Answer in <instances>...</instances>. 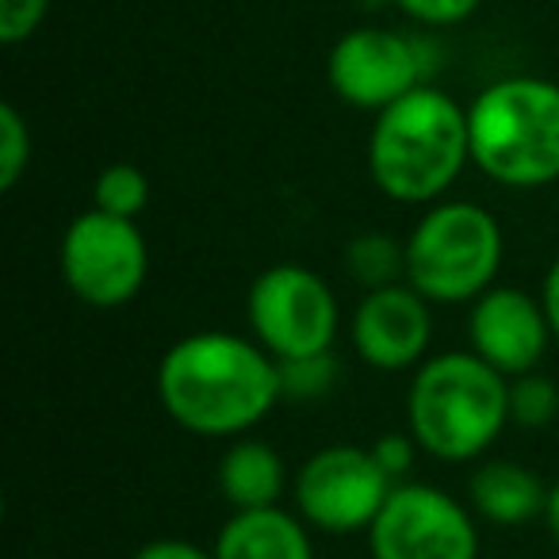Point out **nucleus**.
Returning a JSON list of instances; mask_svg holds the SVG:
<instances>
[{"instance_id": "obj_1", "label": "nucleus", "mask_w": 559, "mask_h": 559, "mask_svg": "<svg viewBox=\"0 0 559 559\" xmlns=\"http://www.w3.org/2000/svg\"><path fill=\"white\" fill-rule=\"evenodd\" d=\"M284 395L280 360L261 342L223 330L188 334L157 365V399L195 437H241Z\"/></svg>"}, {"instance_id": "obj_2", "label": "nucleus", "mask_w": 559, "mask_h": 559, "mask_svg": "<svg viewBox=\"0 0 559 559\" xmlns=\"http://www.w3.org/2000/svg\"><path fill=\"white\" fill-rule=\"evenodd\" d=\"M467 162V111L426 85L388 104L368 139V173L395 203H433L449 192Z\"/></svg>"}, {"instance_id": "obj_3", "label": "nucleus", "mask_w": 559, "mask_h": 559, "mask_svg": "<svg viewBox=\"0 0 559 559\" xmlns=\"http://www.w3.org/2000/svg\"><path fill=\"white\" fill-rule=\"evenodd\" d=\"M406 421L429 456L475 460L510 421V380L479 353L429 357L406 395Z\"/></svg>"}, {"instance_id": "obj_4", "label": "nucleus", "mask_w": 559, "mask_h": 559, "mask_svg": "<svg viewBox=\"0 0 559 559\" xmlns=\"http://www.w3.org/2000/svg\"><path fill=\"white\" fill-rule=\"evenodd\" d=\"M472 162L506 188L559 180V85L510 78L483 88L467 108Z\"/></svg>"}, {"instance_id": "obj_5", "label": "nucleus", "mask_w": 559, "mask_h": 559, "mask_svg": "<svg viewBox=\"0 0 559 559\" xmlns=\"http://www.w3.org/2000/svg\"><path fill=\"white\" fill-rule=\"evenodd\" d=\"M498 269L502 226L479 203H433L406 238V284L429 304H475Z\"/></svg>"}, {"instance_id": "obj_6", "label": "nucleus", "mask_w": 559, "mask_h": 559, "mask_svg": "<svg viewBox=\"0 0 559 559\" xmlns=\"http://www.w3.org/2000/svg\"><path fill=\"white\" fill-rule=\"evenodd\" d=\"M253 337L276 360L322 357L337 337V296L304 264H272L246 299Z\"/></svg>"}, {"instance_id": "obj_7", "label": "nucleus", "mask_w": 559, "mask_h": 559, "mask_svg": "<svg viewBox=\"0 0 559 559\" xmlns=\"http://www.w3.org/2000/svg\"><path fill=\"white\" fill-rule=\"evenodd\" d=\"M58 269L66 288L88 307H123L146 284L150 249L134 218H119L108 211H85L62 234Z\"/></svg>"}, {"instance_id": "obj_8", "label": "nucleus", "mask_w": 559, "mask_h": 559, "mask_svg": "<svg viewBox=\"0 0 559 559\" xmlns=\"http://www.w3.org/2000/svg\"><path fill=\"white\" fill-rule=\"evenodd\" d=\"M372 559H479V533L464 506L441 487L395 483L368 525Z\"/></svg>"}, {"instance_id": "obj_9", "label": "nucleus", "mask_w": 559, "mask_h": 559, "mask_svg": "<svg viewBox=\"0 0 559 559\" xmlns=\"http://www.w3.org/2000/svg\"><path fill=\"white\" fill-rule=\"evenodd\" d=\"M395 479L376 464L372 449L330 444L296 472V510L322 533H360L376 521Z\"/></svg>"}, {"instance_id": "obj_10", "label": "nucleus", "mask_w": 559, "mask_h": 559, "mask_svg": "<svg viewBox=\"0 0 559 559\" xmlns=\"http://www.w3.org/2000/svg\"><path fill=\"white\" fill-rule=\"evenodd\" d=\"M421 55L411 39L395 32L360 27L337 39L330 50V85L353 108L383 111L418 88Z\"/></svg>"}, {"instance_id": "obj_11", "label": "nucleus", "mask_w": 559, "mask_h": 559, "mask_svg": "<svg viewBox=\"0 0 559 559\" xmlns=\"http://www.w3.org/2000/svg\"><path fill=\"white\" fill-rule=\"evenodd\" d=\"M429 342H433V314L418 288L403 280L365 292L353 314V349L365 365L380 372H403L426 357Z\"/></svg>"}, {"instance_id": "obj_12", "label": "nucleus", "mask_w": 559, "mask_h": 559, "mask_svg": "<svg viewBox=\"0 0 559 559\" xmlns=\"http://www.w3.org/2000/svg\"><path fill=\"white\" fill-rule=\"evenodd\" d=\"M467 342H472V353H479L506 380L525 376L548 353L551 342L548 311L521 288H487L472 304Z\"/></svg>"}, {"instance_id": "obj_13", "label": "nucleus", "mask_w": 559, "mask_h": 559, "mask_svg": "<svg viewBox=\"0 0 559 559\" xmlns=\"http://www.w3.org/2000/svg\"><path fill=\"white\" fill-rule=\"evenodd\" d=\"M215 559H314L304 521L280 506L234 510L215 540Z\"/></svg>"}, {"instance_id": "obj_14", "label": "nucleus", "mask_w": 559, "mask_h": 559, "mask_svg": "<svg viewBox=\"0 0 559 559\" xmlns=\"http://www.w3.org/2000/svg\"><path fill=\"white\" fill-rule=\"evenodd\" d=\"M218 490L234 510H264L284 495V460L264 441H234L218 460Z\"/></svg>"}, {"instance_id": "obj_15", "label": "nucleus", "mask_w": 559, "mask_h": 559, "mask_svg": "<svg viewBox=\"0 0 559 559\" xmlns=\"http://www.w3.org/2000/svg\"><path fill=\"white\" fill-rule=\"evenodd\" d=\"M472 502L495 525H521L548 506L540 475L510 460H490L472 475Z\"/></svg>"}, {"instance_id": "obj_16", "label": "nucleus", "mask_w": 559, "mask_h": 559, "mask_svg": "<svg viewBox=\"0 0 559 559\" xmlns=\"http://www.w3.org/2000/svg\"><path fill=\"white\" fill-rule=\"evenodd\" d=\"M345 264H349V276L357 284L372 288H388V284H403L406 280V246H399L388 234H360L345 249Z\"/></svg>"}, {"instance_id": "obj_17", "label": "nucleus", "mask_w": 559, "mask_h": 559, "mask_svg": "<svg viewBox=\"0 0 559 559\" xmlns=\"http://www.w3.org/2000/svg\"><path fill=\"white\" fill-rule=\"evenodd\" d=\"M96 211H108L119 218H139L150 203V177L131 162L108 165L93 185Z\"/></svg>"}, {"instance_id": "obj_18", "label": "nucleus", "mask_w": 559, "mask_h": 559, "mask_svg": "<svg viewBox=\"0 0 559 559\" xmlns=\"http://www.w3.org/2000/svg\"><path fill=\"white\" fill-rule=\"evenodd\" d=\"M559 414V391L551 388L548 376H513L510 380V421L525 429H540L548 426L551 418Z\"/></svg>"}, {"instance_id": "obj_19", "label": "nucleus", "mask_w": 559, "mask_h": 559, "mask_svg": "<svg viewBox=\"0 0 559 559\" xmlns=\"http://www.w3.org/2000/svg\"><path fill=\"white\" fill-rule=\"evenodd\" d=\"M32 162V134L12 104H0V188L12 192Z\"/></svg>"}, {"instance_id": "obj_20", "label": "nucleus", "mask_w": 559, "mask_h": 559, "mask_svg": "<svg viewBox=\"0 0 559 559\" xmlns=\"http://www.w3.org/2000/svg\"><path fill=\"white\" fill-rule=\"evenodd\" d=\"M330 380H334V360H330V353H322V357L280 360V383H284V395L314 399L330 388Z\"/></svg>"}, {"instance_id": "obj_21", "label": "nucleus", "mask_w": 559, "mask_h": 559, "mask_svg": "<svg viewBox=\"0 0 559 559\" xmlns=\"http://www.w3.org/2000/svg\"><path fill=\"white\" fill-rule=\"evenodd\" d=\"M47 16V0H0V39L24 43Z\"/></svg>"}, {"instance_id": "obj_22", "label": "nucleus", "mask_w": 559, "mask_h": 559, "mask_svg": "<svg viewBox=\"0 0 559 559\" xmlns=\"http://www.w3.org/2000/svg\"><path fill=\"white\" fill-rule=\"evenodd\" d=\"M395 4L421 24H460L479 9V0H395Z\"/></svg>"}, {"instance_id": "obj_23", "label": "nucleus", "mask_w": 559, "mask_h": 559, "mask_svg": "<svg viewBox=\"0 0 559 559\" xmlns=\"http://www.w3.org/2000/svg\"><path fill=\"white\" fill-rule=\"evenodd\" d=\"M414 444L418 441H414L411 433H383V437H376L368 449H372L376 464H380L391 479H399V475H406L414 467Z\"/></svg>"}, {"instance_id": "obj_24", "label": "nucleus", "mask_w": 559, "mask_h": 559, "mask_svg": "<svg viewBox=\"0 0 559 559\" xmlns=\"http://www.w3.org/2000/svg\"><path fill=\"white\" fill-rule=\"evenodd\" d=\"M134 559H215V551H203L200 544H188V540H150L134 551Z\"/></svg>"}, {"instance_id": "obj_25", "label": "nucleus", "mask_w": 559, "mask_h": 559, "mask_svg": "<svg viewBox=\"0 0 559 559\" xmlns=\"http://www.w3.org/2000/svg\"><path fill=\"white\" fill-rule=\"evenodd\" d=\"M540 304L548 311V322H551V337L559 342V257L551 261L548 276H544V292H540Z\"/></svg>"}, {"instance_id": "obj_26", "label": "nucleus", "mask_w": 559, "mask_h": 559, "mask_svg": "<svg viewBox=\"0 0 559 559\" xmlns=\"http://www.w3.org/2000/svg\"><path fill=\"white\" fill-rule=\"evenodd\" d=\"M544 518H548L551 536H556V540H559V483L548 490V506H544Z\"/></svg>"}]
</instances>
